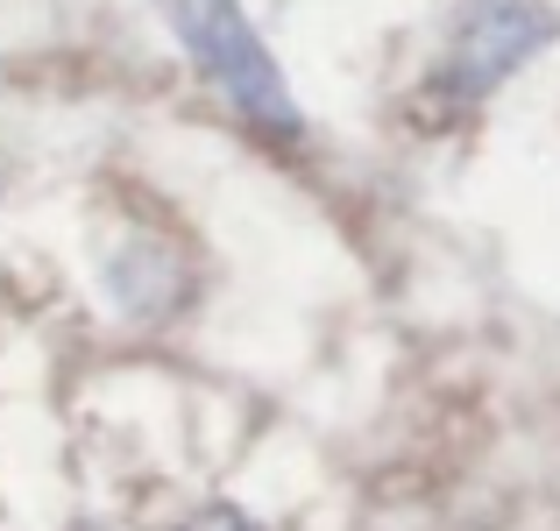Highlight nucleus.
Here are the masks:
<instances>
[{
	"label": "nucleus",
	"instance_id": "nucleus-1",
	"mask_svg": "<svg viewBox=\"0 0 560 531\" xmlns=\"http://www.w3.org/2000/svg\"><path fill=\"white\" fill-rule=\"evenodd\" d=\"M171 28H178L185 57L199 64V79L213 85L256 135H284L291 142L305 128L299 99H291L270 43H262L256 22L242 14V0H171Z\"/></svg>",
	"mask_w": 560,
	"mask_h": 531
},
{
	"label": "nucleus",
	"instance_id": "nucleus-2",
	"mask_svg": "<svg viewBox=\"0 0 560 531\" xmlns=\"http://www.w3.org/2000/svg\"><path fill=\"white\" fill-rule=\"evenodd\" d=\"M553 36H560L553 0H462L447 22V43H440L433 93L454 107H476L504 79H518Z\"/></svg>",
	"mask_w": 560,
	"mask_h": 531
},
{
	"label": "nucleus",
	"instance_id": "nucleus-3",
	"mask_svg": "<svg viewBox=\"0 0 560 531\" xmlns=\"http://www.w3.org/2000/svg\"><path fill=\"white\" fill-rule=\"evenodd\" d=\"M107 291L121 298V312L156 319L185 298V270H171V248L164 241H121L107 262Z\"/></svg>",
	"mask_w": 560,
	"mask_h": 531
},
{
	"label": "nucleus",
	"instance_id": "nucleus-4",
	"mask_svg": "<svg viewBox=\"0 0 560 531\" xmlns=\"http://www.w3.org/2000/svg\"><path fill=\"white\" fill-rule=\"evenodd\" d=\"M178 531H256V524H248L234 504H213V510H199V518H185Z\"/></svg>",
	"mask_w": 560,
	"mask_h": 531
}]
</instances>
